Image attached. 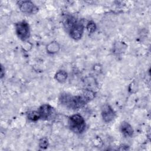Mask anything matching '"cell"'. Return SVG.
<instances>
[{
    "instance_id": "obj_1",
    "label": "cell",
    "mask_w": 151,
    "mask_h": 151,
    "mask_svg": "<svg viewBox=\"0 0 151 151\" xmlns=\"http://www.w3.org/2000/svg\"><path fill=\"white\" fill-rule=\"evenodd\" d=\"M60 101L63 105L72 109H79L87 103L83 96H72L67 93L62 94L60 96Z\"/></svg>"
},
{
    "instance_id": "obj_2",
    "label": "cell",
    "mask_w": 151,
    "mask_h": 151,
    "mask_svg": "<svg viewBox=\"0 0 151 151\" xmlns=\"http://www.w3.org/2000/svg\"><path fill=\"white\" fill-rule=\"evenodd\" d=\"M68 124L71 130L76 133L81 134L85 130V120L79 114H75L70 116L68 120Z\"/></svg>"
},
{
    "instance_id": "obj_3",
    "label": "cell",
    "mask_w": 151,
    "mask_h": 151,
    "mask_svg": "<svg viewBox=\"0 0 151 151\" xmlns=\"http://www.w3.org/2000/svg\"><path fill=\"white\" fill-rule=\"evenodd\" d=\"M15 31L17 36L22 41H26L30 36L29 27L28 24L25 21H20L15 24Z\"/></svg>"
},
{
    "instance_id": "obj_4",
    "label": "cell",
    "mask_w": 151,
    "mask_h": 151,
    "mask_svg": "<svg viewBox=\"0 0 151 151\" xmlns=\"http://www.w3.org/2000/svg\"><path fill=\"white\" fill-rule=\"evenodd\" d=\"M41 119L42 120H49L53 119L55 116V111L54 109L48 104H42L38 109Z\"/></svg>"
},
{
    "instance_id": "obj_5",
    "label": "cell",
    "mask_w": 151,
    "mask_h": 151,
    "mask_svg": "<svg viewBox=\"0 0 151 151\" xmlns=\"http://www.w3.org/2000/svg\"><path fill=\"white\" fill-rule=\"evenodd\" d=\"M18 6L20 10L26 14H34L38 11V8L31 1H19Z\"/></svg>"
},
{
    "instance_id": "obj_6",
    "label": "cell",
    "mask_w": 151,
    "mask_h": 151,
    "mask_svg": "<svg viewBox=\"0 0 151 151\" xmlns=\"http://www.w3.org/2000/svg\"><path fill=\"white\" fill-rule=\"evenodd\" d=\"M115 112L109 104H104L101 107V116L106 123H110L115 117Z\"/></svg>"
},
{
    "instance_id": "obj_7",
    "label": "cell",
    "mask_w": 151,
    "mask_h": 151,
    "mask_svg": "<svg viewBox=\"0 0 151 151\" xmlns=\"http://www.w3.org/2000/svg\"><path fill=\"white\" fill-rule=\"evenodd\" d=\"M83 31H84L83 25L81 23H79L77 22L76 24L69 31V34L70 37L73 39L75 40H78L82 37Z\"/></svg>"
},
{
    "instance_id": "obj_8",
    "label": "cell",
    "mask_w": 151,
    "mask_h": 151,
    "mask_svg": "<svg viewBox=\"0 0 151 151\" xmlns=\"http://www.w3.org/2000/svg\"><path fill=\"white\" fill-rule=\"evenodd\" d=\"M120 130L125 137H131L133 136L134 133V130L132 126L126 122H123L121 124Z\"/></svg>"
},
{
    "instance_id": "obj_9",
    "label": "cell",
    "mask_w": 151,
    "mask_h": 151,
    "mask_svg": "<svg viewBox=\"0 0 151 151\" xmlns=\"http://www.w3.org/2000/svg\"><path fill=\"white\" fill-rule=\"evenodd\" d=\"M77 22L76 18L71 16L67 17L64 21V25L65 28L69 32L71 29L76 24Z\"/></svg>"
},
{
    "instance_id": "obj_10",
    "label": "cell",
    "mask_w": 151,
    "mask_h": 151,
    "mask_svg": "<svg viewBox=\"0 0 151 151\" xmlns=\"http://www.w3.org/2000/svg\"><path fill=\"white\" fill-rule=\"evenodd\" d=\"M60 45L56 41H52L49 43L46 47V50L48 53L49 54H55L59 51L60 50Z\"/></svg>"
},
{
    "instance_id": "obj_11",
    "label": "cell",
    "mask_w": 151,
    "mask_h": 151,
    "mask_svg": "<svg viewBox=\"0 0 151 151\" xmlns=\"http://www.w3.org/2000/svg\"><path fill=\"white\" fill-rule=\"evenodd\" d=\"M67 77H68V74L67 72L64 70H60L57 71L55 74V80L60 83L64 82L67 80Z\"/></svg>"
},
{
    "instance_id": "obj_12",
    "label": "cell",
    "mask_w": 151,
    "mask_h": 151,
    "mask_svg": "<svg viewBox=\"0 0 151 151\" xmlns=\"http://www.w3.org/2000/svg\"><path fill=\"white\" fill-rule=\"evenodd\" d=\"M27 118L31 122H36L41 119L38 111L32 110L27 113Z\"/></svg>"
},
{
    "instance_id": "obj_13",
    "label": "cell",
    "mask_w": 151,
    "mask_h": 151,
    "mask_svg": "<svg viewBox=\"0 0 151 151\" xmlns=\"http://www.w3.org/2000/svg\"><path fill=\"white\" fill-rule=\"evenodd\" d=\"M84 98L88 102L91 100H93L95 97V93L91 90H86L83 93Z\"/></svg>"
},
{
    "instance_id": "obj_14",
    "label": "cell",
    "mask_w": 151,
    "mask_h": 151,
    "mask_svg": "<svg viewBox=\"0 0 151 151\" xmlns=\"http://www.w3.org/2000/svg\"><path fill=\"white\" fill-rule=\"evenodd\" d=\"M48 145H49L48 140L45 137L41 138L39 141V146L40 148H41L42 149H47L48 146Z\"/></svg>"
},
{
    "instance_id": "obj_15",
    "label": "cell",
    "mask_w": 151,
    "mask_h": 151,
    "mask_svg": "<svg viewBox=\"0 0 151 151\" xmlns=\"http://www.w3.org/2000/svg\"><path fill=\"white\" fill-rule=\"evenodd\" d=\"M86 28L89 33H93L96 29V24L93 21H90L87 23Z\"/></svg>"
},
{
    "instance_id": "obj_16",
    "label": "cell",
    "mask_w": 151,
    "mask_h": 151,
    "mask_svg": "<svg viewBox=\"0 0 151 151\" xmlns=\"http://www.w3.org/2000/svg\"><path fill=\"white\" fill-rule=\"evenodd\" d=\"M3 76H4V74H3V67H2V65H1V77L2 78Z\"/></svg>"
}]
</instances>
